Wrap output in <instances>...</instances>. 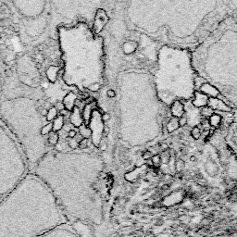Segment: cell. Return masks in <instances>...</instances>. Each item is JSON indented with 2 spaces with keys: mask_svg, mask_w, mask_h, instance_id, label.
<instances>
[{
  "mask_svg": "<svg viewBox=\"0 0 237 237\" xmlns=\"http://www.w3.org/2000/svg\"><path fill=\"white\" fill-rule=\"evenodd\" d=\"M109 118H110V116H109V114H107V113H105V114L102 116V120H103V121H108Z\"/></svg>",
  "mask_w": 237,
  "mask_h": 237,
  "instance_id": "obj_32",
  "label": "cell"
},
{
  "mask_svg": "<svg viewBox=\"0 0 237 237\" xmlns=\"http://www.w3.org/2000/svg\"><path fill=\"white\" fill-rule=\"evenodd\" d=\"M91 109H90V106L87 105L85 107H84V120H89L91 118Z\"/></svg>",
  "mask_w": 237,
  "mask_h": 237,
  "instance_id": "obj_24",
  "label": "cell"
},
{
  "mask_svg": "<svg viewBox=\"0 0 237 237\" xmlns=\"http://www.w3.org/2000/svg\"><path fill=\"white\" fill-rule=\"evenodd\" d=\"M151 161L153 163V166L155 168H157L160 166V163H161V157H160V155H155L152 157L151 158Z\"/></svg>",
  "mask_w": 237,
  "mask_h": 237,
  "instance_id": "obj_22",
  "label": "cell"
},
{
  "mask_svg": "<svg viewBox=\"0 0 237 237\" xmlns=\"http://www.w3.org/2000/svg\"><path fill=\"white\" fill-rule=\"evenodd\" d=\"M176 167H177V170L180 171H181V170L185 167V161H184V160H182V159H181V160H179V161H178V163L176 164Z\"/></svg>",
  "mask_w": 237,
  "mask_h": 237,
  "instance_id": "obj_29",
  "label": "cell"
},
{
  "mask_svg": "<svg viewBox=\"0 0 237 237\" xmlns=\"http://www.w3.org/2000/svg\"><path fill=\"white\" fill-rule=\"evenodd\" d=\"M208 119H209V124L213 127H218L221 122V117L217 113H213Z\"/></svg>",
  "mask_w": 237,
  "mask_h": 237,
  "instance_id": "obj_18",
  "label": "cell"
},
{
  "mask_svg": "<svg viewBox=\"0 0 237 237\" xmlns=\"http://www.w3.org/2000/svg\"><path fill=\"white\" fill-rule=\"evenodd\" d=\"M57 109L56 107L51 106L48 109V114H47V121L48 122H52L57 117Z\"/></svg>",
  "mask_w": 237,
  "mask_h": 237,
  "instance_id": "obj_15",
  "label": "cell"
},
{
  "mask_svg": "<svg viewBox=\"0 0 237 237\" xmlns=\"http://www.w3.org/2000/svg\"><path fill=\"white\" fill-rule=\"evenodd\" d=\"M30 172L48 186L68 222L82 235L85 228L96 229L105 224L107 211L97 157L51 149Z\"/></svg>",
  "mask_w": 237,
  "mask_h": 237,
  "instance_id": "obj_1",
  "label": "cell"
},
{
  "mask_svg": "<svg viewBox=\"0 0 237 237\" xmlns=\"http://www.w3.org/2000/svg\"><path fill=\"white\" fill-rule=\"evenodd\" d=\"M179 119L178 118H171L167 124V129L169 133H172L173 131L179 128Z\"/></svg>",
  "mask_w": 237,
  "mask_h": 237,
  "instance_id": "obj_16",
  "label": "cell"
},
{
  "mask_svg": "<svg viewBox=\"0 0 237 237\" xmlns=\"http://www.w3.org/2000/svg\"><path fill=\"white\" fill-rule=\"evenodd\" d=\"M79 128H80V134H81V135H82L84 138L87 139V138L91 135L92 132L89 130V128H87V127L84 126V124H82Z\"/></svg>",
  "mask_w": 237,
  "mask_h": 237,
  "instance_id": "obj_19",
  "label": "cell"
},
{
  "mask_svg": "<svg viewBox=\"0 0 237 237\" xmlns=\"http://www.w3.org/2000/svg\"><path fill=\"white\" fill-rule=\"evenodd\" d=\"M78 146L81 148V149H85L88 147V140L85 139V138H83L81 141L78 142Z\"/></svg>",
  "mask_w": 237,
  "mask_h": 237,
  "instance_id": "obj_25",
  "label": "cell"
},
{
  "mask_svg": "<svg viewBox=\"0 0 237 237\" xmlns=\"http://www.w3.org/2000/svg\"><path fill=\"white\" fill-rule=\"evenodd\" d=\"M5 78H6V74L4 71V69L0 63V98L2 95V92H3V87H4V83H5Z\"/></svg>",
  "mask_w": 237,
  "mask_h": 237,
  "instance_id": "obj_20",
  "label": "cell"
},
{
  "mask_svg": "<svg viewBox=\"0 0 237 237\" xmlns=\"http://www.w3.org/2000/svg\"><path fill=\"white\" fill-rule=\"evenodd\" d=\"M45 91L22 84L14 71L6 75L0 98V120L21 145L30 171L51 150L42 129L47 125Z\"/></svg>",
  "mask_w": 237,
  "mask_h": 237,
  "instance_id": "obj_2",
  "label": "cell"
},
{
  "mask_svg": "<svg viewBox=\"0 0 237 237\" xmlns=\"http://www.w3.org/2000/svg\"><path fill=\"white\" fill-rule=\"evenodd\" d=\"M186 122H187V119L186 118L182 117V118L179 119V125L180 126H185L186 124Z\"/></svg>",
  "mask_w": 237,
  "mask_h": 237,
  "instance_id": "obj_30",
  "label": "cell"
},
{
  "mask_svg": "<svg viewBox=\"0 0 237 237\" xmlns=\"http://www.w3.org/2000/svg\"><path fill=\"white\" fill-rule=\"evenodd\" d=\"M200 91L204 95H211V97H217L220 94V91H218L217 88L212 86L210 84H206V83L200 86Z\"/></svg>",
  "mask_w": 237,
  "mask_h": 237,
  "instance_id": "obj_12",
  "label": "cell"
},
{
  "mask_svg": "<svg viewBox=\"0 0 237 237\" xmlns=\"http://www.w3.org/2000/svg\"><path fill=\"white\" fill-rule=\"evenodd\" d=\"M56 38L62 61L61 80L69 87L96 92L101 79V44L88 24L58 25Z\"/></svg>",
  "mask_w": 237,
  "mask_h": 237,
  "instance_id": "obj_4",
  "label": "cell"
},
{
  "mask_svg": "<svg viewBox=\"0 0 237 237\" xmlns=\"http://www.w3.org/2000/svg\"><path fill=\"white\" fill-rule=\"evenodd\" d=\"M207 105L209 107H211L212 109H219L221 111H230V107L224 104V102H222L221 99L217 98V97H210L208 98V102H207Z\"/></svg>",
  "mask_w": 237,
  "mask_h": 237,
  "instance_id": "obj_8",
  "label": "cell"
},
{
  "mask_svg": "<svg viewBox=\"0 0 237 237\" xmlns=\"http://www.w3.org/2000/svg\"><path fill=\"white\" fill-rule=\"evenodd\" d=\"M70 120H71V124L74 125L75 127H80L83 124V118L81 116L80 110L77 107H74L73 110L71 111V115Z\"/></svg>",
  "mask_w": 237,
  "mask_h": 237,
  "instance_id": "obj_11",
  "label": "cell"
},
{
  "mask_svg": "<svg viewBox=\"0 0 237 237\" xmlns=\"http://www.w3.org/2000/svg\"><path fill=\"white\" fill-rule=\"evenodd\" d=\"M213 113H214L213 109H212L211 107H209L208 106L204 107V108H203L202 111H201V114H202L204 117H207V118H209Z\"/></svg>",
  "mask_w": 237,
  "mask_h": 237,
  "instance_id": "obj_21",
  "label": "cell"
},
{
  "mask_svg": "<svg viewBox=\"0 0 237 237\" xmlns=\"http://www.w3.org/2000/svg\"><path fill=\"white\" fill-rule=\"evenodd\" d=\"M107 95L108 97H114V96L116 95V93H115L114 90L109 89V90H107Z\"/></svg>",
  "mask_w": 237,
  "mask_h": 237,
  "instance_id": "obj_31",
  "label": "cell"
},
{
  "mask_svg": "<svg viewBox=\"0 0 237 237\" xmlns=\"http://www.w3.org/2000/svg\"><path fill=\"white\" fill-rule=\"evenodd\" d=\"M194 95H195V98L193 102L194 106H195L196 107H206L207 105L208 97L207 95L200 92H195Z\"/></svg>",
  "mask_w": 237,
  "mask_h": 237,
  "instance_id": "obj_13",
  "label": "cell"
},
{
  "mask_svg": "<svg viewBox=\"0 0 237 237\" xmlns=\"http://www.w3.org/2000/svg\"><path fill=\"white\" fill-rule=\"evenodd\" d=\"M39 237H84L71 224L64 223Z\"/></svg>",
  "mask_w": 237,
  "mask_h": 237,
  "instance_id": "obj_6",
  "label": "cell"
},
{
  "mask_svg": "<svg viewBox=\"0 0 237 237\" xmlns=\"http://www.w3.org/2000/svg\"><path fill=\"white\" fill-rule=\"evenodd\" d=\"M52 125H53V132L54 133H57V132L61 131L63 126H64V117L62 115L57 116L52 121Z\"/></svg>",
  "mask_w": 237,
  "mask_h": 237,
  "instance_id": "obj_14",
  "label": "cell"
},
{
  "mask_svg": "<svg viewBox=\"0 0 237 237\" xmlns=\"http://www.w3.org/2000/svg\"><path fill=\"white\" fill-rule=\"evenodd\" d=\"M68 145H69V147H70L71 149L75 150V149L78 147V142L75 141L74 139H71V140H69V142H68Z\"/></svg>",
  "mask_w": 237,
  "mask_h": 237,
  "instance_id": "obj_27",
  "label": "cell"
},
{
  "mask_svg": "<svg viewBox=\"0 0 237 237\" xmlns=\"http://www.w3.org/2000/svg\"><path fill=\"white\" fill-rule=\"evenodd\" d=\"M2 3H3V2H1V1H0V6L2 5Z\"/></svg>",
  "mask_w": 237,
  "mask_h": 237,
  "instance_id": "obj_36",
  "label": "cell"
},
{
  "mask_svg": "<svg viewBox=\"0 0 237 237\" xmlns=\"http://www.w3.org/2000/svg\"><path fill=\"white\" fill-rule=\"evenodd\" d=\"M59 142V134L57 133L52 132L48 136V145L51 146H56Z\"/></svg>",
  "mask_w": 237,
  "mask_h": 237,
  "instance_id": "obj_17",
  "label": "cell"
},
{
  "mask_svg": "<svg viewBox=\"0 0 237 237\" xmlns=\"http://www.w3.org/2000/svg\"><path fill=\"white\" fill-rule=\"evenodd\" d=\"M190 160H191L192 162H194V161H196V157H195L194 156H192V157H190Z\"/></svg>",
  "mask_w": 237,
  "mask_h": 237,
  "instance_id": "obj_35",
  "label": "cell"
},
{
  "mask_svg": "<svg viewBox=\"0 0 237 237\" xmlns=\"http://www.w3.org/2000/svg\"><path fill=\"white\" fill-rule=\"evenodd\" d=\"M77 97L76 95L72 92H69L62 99V104L67 111H72L75 107V101Z\"/></svg>",
  "mask_w": 237,
  "mask_h": 237,
  "instance_id": "obj_9",
  "label": "cell"
},
{
  "mask_svg": "<svg viewBox=\"0 0 237 237\" xmlns=\"http://www.w3.org/2000/svg\"><path fill=\"white\" fill-rule=\"evenodd\" d=\"M159 146H160V148H161V149H163V150H167V149L169 148V146H168V144H159Z\"/></svg>",
  "mask_w": 237,
  "mask_h": 237,
  "instance_id": "obj_33",
  "label": "cell"
},
{
  "mask_svg": "<svg viewBox=\"0 0 237 237\" xmlns=\"http://www.w3.org/2000/svg\"><path fill=\"white\" fill-rule=\"evenodd\" d=\"M234 124H235V130L237 131V112L235 115V120H234Z\"/></svg>",
  "mask_w": 237,
  "mask_h": 237,
  "instance_id": "obj_34",
  "label": "cell"
},
{
  "mask_svg": "<svg viewBox=\"0 0 237 237\" xmlns=\"http://www.w3.org/2000/svg\"><path fill=\"white\" fill-rule=\"evenodd\" d=\"M29 172L21 145L0 120V202Z\"/></svg>",
  "mask_w": 237,
  "mask_h": 237,
  "instance_id": "obj_5",
  "label": "cell"
},
{
  "mask_svg": "<svg viewBox=\"0 0 237 237\" xmlns=\"http://www.w3.org/2000/svg\"><path fill=\"white\" fill-rule=\"evenodd\" d=\"M171 110L174 118H182L185 114V106L180 101H174L171 106Z\"/></svg>",
  "mask_w": 237,
  "mask_h": 237,
  "instance_id": "obj_10",
  "label": "cell"
},
{
  "mask_svg": "<svg viewBox=\"0 0 237 237\" xmlns=\"http://www.w3.org/2000/svg\"><path fill=\"white\" fill-rule=\"evenodd\" d=\"M76 136V131L75 130H70L68 133V137L70 139H74V137Z\"/></svg>",
  "mask_w": 237,
  "mask_h": 237,
  "instance_id": "obj_28",
  "label": "cell"
},
{
  "mask_svg": "<svg viewBox=\"0 0 237 237\" xmlns=\"http://www.w3.org/2000/svg\"><path fill=\"white\" fill-rule=\"evenodd\" d=\"M191 135H192V137H193L194 140L199 139L200 136H201V133H200L199 128H198V127H194L193 130H192V132H191Z\"/></svg>",
  "mask_w": 237,
  "mask_h": 237,
  "instance_id": "obj_23",
  "label": "cell"
},
{
  "mask_svg": "<svg viewBox=\"0 0 237 237\" xmlns=\"http://www.w3.org/2000/svg\"><path fill=\"white\" fill-rule=\"evenodd\" d=\"M64 223L54 195L32 172L0 202V237H39Z\"/></svg>",
  "mask_w": 237,
  "mask_h": 237,
  "instance_id": "obj_3",
  "label": "cell"
},
{
  "mask_svg": "<svg viewBox=\"0 0 237 237\" xmlns=\"http://www.w3.org/2000/svg\"><path fill=\"white\" fill-rule=\"evenodd\" d=\"M153 157V154L150 150H145L144 153H143V158L144 160H150Z\"/></svg>",
  "mask_w": 237,
  "mask_h": 237,
  "instance_id": "obj_26",
  "label": "cell"
},
{
  "mask_svg": "<svg viewBox=\"0 0 237 237\" xmlns=\"http://www.w3.org/2000/svg\"><path fill=\"white\" fill-rule=\"evenodd\" d=\"M108 21V17L107 16V13L104 9L99 8L96 11L95 20H94V25H93V33L98 34L102 31L104 26Z\"/></svg>",
  "mask_w": 237,
  "mask_h": 237,
  "instance_id": "obj_7",
  "label": "cell"
}]
</instances>
